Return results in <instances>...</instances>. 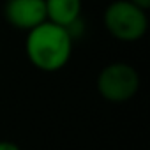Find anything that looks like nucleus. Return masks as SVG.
<instances>
[{
  "mask_svg": "<svg viewBox=\"0 0 150 150\" xmlns=\"http://www.w3.org/2000/svg\"><path fill=\"white\" fill-rule=\"evenodd\" d=\"M72 35L67 28L42 21L27 32L25 53L30 64L42 72H55L67 65L72 55Z\"/></svg>",
  "mask_w": 150,
  "mask_h": 150,
  "instance_id": "f257e3e1",
  "label": "nucleus"
},
{
  "mask_svg": "<svg viewBox=\"0 0 150 150\" xmlns=\"http://www.w3.org/2000/svg\"><path fill=\"white\" fill-rule=\"evenodd\" d=\"M106 32L120 42H136L148 30V14L129 0H115L103 14Z\"/></svg>",
  "mask_w": 150,
  "mask_h": 150,
  "instance_id": "f03ea898",
  "label": "nucleus"
},
{
  "mask_svg": "<svg viewBox=\"0 0 150 150\" xmlns=\"http://www.w3.org/2000/svg\"><path fill=\"white\" fill-rule=\"evenodd\" d=\"M139 83L136 67L125 62H113L101 69L97 76V92L104 101L122 104L138 94Z\"/></svg>",
  "mask_w": 150,
  "mask_h": 150,
  "instance_id": "7ed1b4c3",
  "label": "nucleus"
},
{
  "mask_svg": "<svg viewBox=\"0 0 150 150\" xmlns=\"http://www.w3.org/2000/svg\"><path fill=\"white\" fill-rule=\"evenodd\" d=\"M4 18L13 28L28 32L46 21V4L44 0H6Z\"/></svg>",
  "mask_w": 150,
  "mask_h": 150,
  "instance_id": "20e7f679",
  "label": "nucleus"
},
{
  "mask_svg": "<svg viewBox=\"0 0 150 150\" xmlns=\"http://www.w3.org/2000/svg\"><path fill=\"white\" fill-rule=\"evenodd\" d=\"M44 4L46 20L55 25L71 28L81 20L83 0H44Z\"/></svg>",
  "mask_w": 150,
  "mask_h": 150,
  "instance_id": "39448f33",
  "label": "nucleus"
},
{
  "mask_svg": "<svg viewBox=\"0 0 150 150\" xmlns=\"http://www.w3.org/2000/svg\"><path fill=\"white\" fill-rule=\"evenodd\" d=\"M0 150H21V148H20V145H16L14 141L0 139Z\"/></svg>",
  "mask_w": 150,
  "mask_h": 150,
  "instance_id": "423d86ee",
  "label": "nucleus"
},
{
  "mask_svg": "<svg viewBox=\"0 0 150 150\" xmlns=\"http://www.w3.org/2000/svg\"><path fill=\"white\" fill-rule=\"evenodd\" d=\"M131 4H134V6H138L139 9H143V11H148L150 9V0H129Z\"/></svg>",
  "mask_w": 150,
  "mask_h": 150,
  "instance_id": "0eeeda50",
  "label": "nucleus"
}]
</instances>
